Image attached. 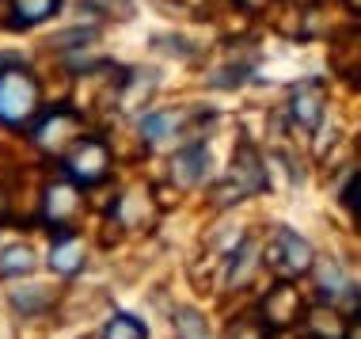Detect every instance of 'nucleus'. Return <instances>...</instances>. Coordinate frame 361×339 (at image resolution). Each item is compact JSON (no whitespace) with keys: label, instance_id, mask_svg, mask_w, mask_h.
Returning <instances> with one entry per match:
<instances>
[{"label":"nucleus","instance_id":"nucleus-9","mask_svg":"<svg viewBox=\"0 0 361 339\" xmlns=\"http://www.w3.org/2000/svg\"><path fill=\"white\" fill-rule=\"evenodd\" d=\"M103 339H149V328H145L137 316H126L118 313L111 324L103 328Z\"/></svg>","mask_w":361,"mask_h":339},{"label":"nucleus","instance_id":"nucleus-6","mask_svg":"<svg viewBox=\"0 0 361 339\" xmlns=\"http://www.w3.org/2000/svg\"><path fill=\"white\" fill-rule=\"evenodd\" d=\"M80 263H84V248L76 244L73 237L69 240H57L54 251H50V267L57 270V275H76Z\"/></svg>","mask_w":361,"mask_h":339},{"label":"nucleus","instance_id":"nucleus-4","mask_svg":"<svg viewBox=\"0 0 361 339\" xmlns=\"http://www.w3.org/2000/svg\"><path fill=\"white\" fill-rule=\"evenodd\" d=\"M206 168H209V153L198 149V145H190V149H183L179 157H175L171 176L179 187H198V183L206 179Z\"/></svg>","mask_w":361,"mask_h":339},{"label":"nucleus","instance_id":"nucleus-8","mask_svg":"<svg viewBox=\"0 0 361 339\" xmlns=\"http://www.w3.org/2000/svg\"><path fill=\"white\" fill-rule=\"evenodd\" d=\"M73 210H76V191L73 187H50V195H46V218L65 221Z\"/></svg>","mask_w":361,"mask_h":339},{"label":"nucleus","instance_id":"nucleus-2","mask_svg":"<svg viewBox=\"0 0 361 339\" xmlns=\"http://www.w3.org/2000/svg\"><path fill=\"white\" fill-rule=\"evenodd\" d=\"M65 168H69V176L76 183H95L106 176V168H111V157H106V149L95 138H80L73 145L69 160H65Z\"/></svg>","mask_w":361,"mask_h":339},{"label":"nucleus","instance_id":"nucleus-3","mask_svg":"<svg viewBox=\"0 0 361 339\" xmlns=\"http://www.w3.org/2000/svg\"><path fill=\"white\" fill-rule=\"evenodd\" d=\"M278 251H281V270H286V275H305L312 267V259H316L312 256V244L293 229L278 232Z\"/></svg>","mask_w":361,"mask_h":339},{"label":"nucleus","instance_id":"nucleus-12","mask_svg":"<svg viewBox=\"0 0 361 339\" xmlns=\"http://www.w3.org/2000/svg\"><path fill=\"white\" fill-rule=\"evenodd\" d=\"M343 202L350 210H357V176H350V183H346V191H343Z\"/></svg>","mask_w":361,"mask_h":339},{"label":"nucleus","instance_id":"nucleus-7","mask_svg":"<svg viewBox=\"0 0 361 339\" xmlns=\"http://www.w3.org/2000/svg\"><path fill=\"white\" fill-rule=\"evenodd\" d=\"M35 263H38V259H35L31 248H23V244H19V248H8L4 256H0V275H4V278H12V275H31Z\"/></svg>","mask_w":361,"mask_h":339},{"label":"nucleus","instance_id":"nucleus-11","mask_svg":"<svg viewBox=\"0 0 361 339\" xmlns=\"http://www.w3.org/2000/svg\"><path fill=\"white\" fill-rule=\"evenodd\" d=\"M175 328H179L183 339H209L206 332V321H202L194 309H179V321H175Z\"/></svg>","mask_w":361,"mask_h":339},{"label":"nucleus","instance_id":"nucleus-5","mask_svg":"<svg viewBox=\"0 0 361 339\" xmlns=\"http://www.w3.org/2000/svg\"><path fill=\"white\" fill-rule=\"evenodd\" d=\"M289 111L305 130H316L319 119H324V100H319V92L312 88V84H300V88L293 92V100H289Z\"/></svg>","mask_w":361,"mask_h":339},{"label":"nucleus","instance_id":"nucleus-10","mask_svg":"<svg viewBox=\"0 0 361 339\" xmlns=\"http://www.w3.org/2000/svg\"><path fill=\"white\" fill-rule=\"evenodd\" d=\"M57 12V0H16V23H38V19L54 16Z\"/></svg>","mask_w":361,"mask_h":339},{"label":"nucleus","instance_id":"nucleus-1","mask_svg":"<svg viewBox=\"0 0 361 339\" xmlns=\"http://www.w3.org/2000/svg\"><path fill=\"white\" fill-rule=\"evenodd\" d=\"M38 111V92L27 73H4L0 76V122L4 126H27L31 114Z\"/></svg>","mask_w":361,"mask_h":339}]
</instances>
